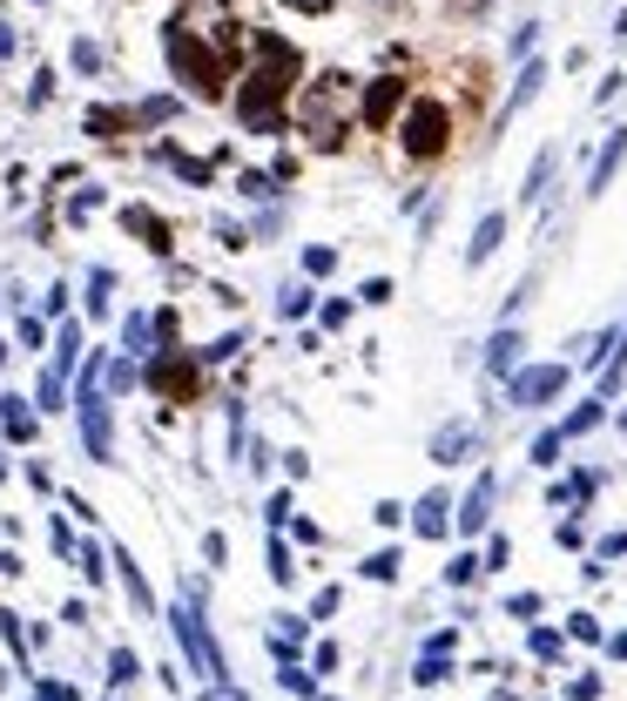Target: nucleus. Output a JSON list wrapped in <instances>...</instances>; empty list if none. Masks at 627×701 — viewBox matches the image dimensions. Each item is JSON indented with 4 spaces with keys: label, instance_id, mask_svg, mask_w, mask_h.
Wrapping results in <instances>:
<instances>
[{
    "label": "nucleus",
    "instance_id": "obj_1",
    "mask_svg": "<svg viewBox=\"0 0 627 701\" xmlns=\"http://www.w3.org/2000/svg\"><path fill=\"white\" fill-rule=\"evenodd\" d=\"M304 82V55L284 41V34H250V68H244V88H237V122L250 135H284L291 122V95Z\"/></svg>",
    "mask_w": 627,
    "mask_h": 701
},
{
    "label": "nucleus",
    "instance_id": "obj_2",
    "mask_svg": "<svg viewBox=\"0 0 627 701\" xmlns=\"http://www.w3.org/2000/svg\"><path fill=\"white\" fill-rule=\"evenodd\" d=\"M391 135H399V155L412 169H439L446 155L459 148V108L446 95H412Z\"/></svg>",
    "mask_w": 627,
    "mask_h": 701
},
{
    "label": "nucleus",
    "instance_id": "obj_3",
    "mask_svg": "<svg viewBox=\"0 0 627 701\" xmlns=\"http://www.w3.org/2000/svg\"><path fill=\"white\" fill-rule=\"evenodd\" d=\"M163 48H169V68H176V82H182L189 95H203V102H223V95H229V48L210 41L196 21H169Z\"/></svg>",
    "mask_w": 627,
    "mask_h": 701
},
{
    "label": "nucleus",
    "instance_id": "obj_4",
    "mask_svg": "<svg viewBox=\"0 0 627 701\" xmlns=\"http://www.w3.org/2000/svg\"><path fill=\"white\" fill-rule=\"evenodd\" d=\"M344 102H358V82H344V74H324V82H310L304 95H297V122H304V135L318 142V148H338L344 142Z\"/></svg>",
    "mask_w": 627,
    "mask_h": 701
},
{
    "label": "nucleus",
    "instance_id": "obj_5",
    "mask_svg": "<svg viewBox=\"0 0 627 701\" xmlns=\"http://www.w3.org/2000/svg\"><path fill=\"white\" fill-rule=\"evenodd\" d=\"M567 384H573V365H520L513 378H506V405H513V412H540V405H554Z\"/></svg>",
    "mask_w": 627,
    "mask_h": 701
},
{
    "label": "nucleus",
    "instance_id": "obj_6",
    "mask_svg": "<svg viewBox=\"0 0 627 701\" xmlns=\"http://www.w3.org/2000/svg\"><path fill=\"white\" fill-rule=\"evenodd\" d=\"M405 102H412V82H405V74H378V82H365V95H358V129H371V135L399 129Z\"/></svg>",
    "mask_w": 627,
    "mask_h": 701
},
{
    "label": "nucleus",
    "instance_id": "obj_7",
    "mask_svg": "<svg viewBox=\"0 0 627 701\" xmlns=\"http://www.w3.org/2000/svg\"><path fill=\"white\" fill-rule=\"evenodd\" d=\"M95 371H102V358H88V371H82V399H74V412H82V445H88V459H108V452H115V432H108V399L95 392Z\"/></svg>",
    "mask_w": 627,
    "mask_h": 701
},
{
    "label": "nucleus",
    "instance_id": "obj_8",
    "mask_svg": "<svg viewBox=\"0 0 627 701\" xmlns=\"http://www.w3.org/2000/svg\"><path fill=\"white\" fill-rule=\"evenodd\" d=\"M493 499H499V479H493V473H480V479H473V492H465V499L452 506V533H465V539H473V533H486V520H493Z\"/></svg>",
    "mask_w": 627,
    "mask_h": 701
},
{
    "label": "nucleus",
    "instance_id": "obj_9",
    "mask_svg": "<svg viewBox=\"0 0 627 701\" xmlns=\"http://www.w3.org/2000/svg\"><path fill=\"white\" fill-rule=\"evenodd\" d=\"M480 452V425H465V418H446L439 432H433V465H465Z\"/></svg>",
    "mask_w": 627,
    "mask_h": 701
},
{
    "label": "nucleus",
    "instance_id": "obj_10",
    "mask_svg": "<svg viewBox=\"0 0 627 701\" xmlns=\"http://www.w3.org/2000/svg\"><path fill=\"white\" fill-rule=\"evenodd\" d=\"M620 163H627V122L607 129V142H601V155H594V169H587V197H607L614 176H620Z\"/></svg>",
    "mask_w": 627,
    "mask_h": 701
},
{
    "label": "nucleus",
    "instance_id": "obj_11",
    "mask_svg": "<svg viewBox=\"0 0 627 701\" xmlns=\"http://www.w3.org/2000/svg\"><path fill=\"white\" fill-rule=\"evenodd\" d=\"M499 243H506V210H486V216L473 223V243H465V270L493 263V257H499Z\"/></svg>",
    "mask_w": 627,
    "mask_h": 701
},
{
    "label": "nucleus",
    "instance_id": "obj_12",
    "mask_svg": "<svg viewBox=\"0 0 627 701\" xmlns=\"http://www.w3.org/2000/svg\"><path fill=\"white\" fill-rule=\"evenodd\" d=\"M520 350H527V337H520L513 324H499V331L486 337V358H480V365H486L493 378H513V371H520Z\"/></svg>",
    "mask_w": 627,
    "mask_h": 701
},
{
    "label": "nucleus",
    "instance_id": "obj_13",
    "mask_svg": "<svg viewBox=\"0 0 627 701\" xmlns=\"http://www.w3.org/2000/svg\"><path fill=\"white\" fill-rule=\"evenodd\" d=\"M412 533H418V539H446V533H452V499H446V492H425L418 513H412Z\"/></svg>",
    "mask_w": 627,
    "mask_h": 701
},
{
    "label": "nucleus",
    "instance_id": "obj_14",
    "mask_svg": "<svg viewBox=\"0 0 627 701\" xmlns=\"http://www.w3.org/2000/svg\"><path fill=\"white\" fill-rule=\"evenodd\" d=\"M149 384H155V392H169V399H189V392H196V365H189V358H155V365H149Z\"/></svg>",
    "mask_w": 627,
    "mask_h": 701
},
{
    "label": "nucleus",
    "instance_id": "obj_15",
    "mask_svg": "<svg viewBox=\"0 0 627 701\" xmlns=\"http://www.w3.org/2000/svg\"><path fill=\"white\" fill-rule=\"evenodd\" d=\"M601 425H607V399L594 392L587 405H573V412L560 418V432H567V439H587V432H601Z\"/></svg>",
    "mask_w": 627,
    "mask_h": 701
},
{
    "label": "nucleus",
    "instance_id": "obj_16",
    "mask_svg": "<svg viewBox=\"0 0 627 701\" xmlns=\"http://www.w3.org/2000/svg\"><path fill=\"white\" fill-rule=\"evenodd\" d=\"M540 82H546V61H527V68H520V82H513V95H506V108H499V122H506V115H520V108L540 95Z\"/></svg>",
    "mask_w": 627,
    "mask_h": 701
},
{
    "label": "nucleus",
    "instance_id": "obj_17",
    "mask_svg": "<svg viewBox=\"0 0 627 701\" xmlns=\"http://www.w3.org/2000/svg\"><path fill=\"white\" fill-rule=\"evenodd\" d=\"M554 169H560V148H540V155H533V169H527L520 203H540V197H546V182H554Z\"/></svg>",
    "mask_w": 627,
    "mask_h": 701
},
{
    "label": "nucleus",
    "instance_id": "obj_18",
    "mask_svg": "<svg viewBox=\"0 0 627 701\" xmlns=\"http://www.w3.org/2000/svg\"><path fill=\"white\" fill-rule=\"evenodd\" d=\"M594 492H601V473H573V479H560L546 499H554V506H567V499H573V506H587Z\"/></svg>",
    "mask_w": 627,
    "mask_h": 701
},
{
    "label": "nucleus",
    "instance_id": "obj_19",
    "mask_svg": "<svg viewBox=\"0 0 627 701\" xmlns=\"http://www.w3.org/2000/svg\"><path fill=\"white\" fill-rule=\"evenodd\" d=\"M567 445H573V439L560 432V425H546V432L527 445V459H533V465H560V452H567Z\"/></svg>",
    "mask_w": 627,
    "mask_h": 701
},
{
    "label": "nucleus",
    "instance_id": "obj_20",
    "mask_svg": "<svg viewBox=\"0 0 627 701\" xmlns=\"http://www.w3.org/2000/svg\"><path fill=\"white\" fill-rule=\"evenodd\" d=\"M122 223L135 229V237H149V250H169V223H163V216H149V210H129Z\"/></svg>",
    "mask_w": 627,
    "mask_h": 701
},
{
    "label": "nucleus",
    "instance_id": "obj_21",
    "mask_svg": "<svg viewBox=\"0 0 627 701\" xmlns=\"http://www.w3.org/2000/svg\"><path fill=\"white\" fill-rule=\"evenodd\" d=\"M277 310H284V318H310V310H318V290H310V284H284Z\"/></svg>",
    "mask_w": 627,
    "mask_h": 701
},
{
    "label": "nucleus",
    "instance_id": "obj_22",
    "mask_svg": "<svg viewBox=\"0 0 627 701\" xmlns=\"http://www.w3.org/2000/svg\"><path fill=\"white\" fill-rule=\"evenodd\" d=\"M129 122H135L129 108H88V129H95V135H108V142H115V129H129Z\"/></svg>",
    "mask_w": 627,
    "mask_h": 701
},
{
    "label": "nucleus",
    "instance_id": "obj_23",
    "mask_svg": "<svg viewBox=\"0 0 627 701\" xmlns=\"http://www.w3.org/2000/svg\"><path fill=\"white\" fill-rule=\"evenodd\" d=\"M331 270H338V250H331V243H310V250H304V277H331Z\"/></svg>",
    "mask_w": 627,
    "mask_h": 701
},
{
    "label": "nucleus",
    "instance_id": "obj_24",
    "mask_svg": "<svg viewBox=\"0 0 627 701\" xmlns=\"http://www.w3.org/2000/svg\"><path fill=\"white\" fill-rule=\"evenodd\" d=\"M358 573H365V580H391V573H399V554H391V547H385V554H371V560H365Z\"/></svg>",
    "mask_w": 627,
    "mask_h": 701
},
{
    "label": "nucleus",
    "instance_id": "obj_25",
    "mask_svg": "<svg viewBox=\"0 0 627 701\" xmlns=\"http://www.w3.org/2000/svg\"><path fill=\"white\" fill-rule=\"evenodd\" d=\"M237 189L263 203V197H277V176H257V169H244V182H237Z\"/></svg>",
    "mask_w": 627,
    "mask_h": 701
},
{
    "label": "nucleus",
    "instance_id": "obj_26",
    "mask_svg": "<svg viewBox=\"0 0 627 701\" xmlns=\"http://www.w3.org/2000/svg\"><path fill=\"white\" fill-rule=\"evenodd\" d=\"M149 337H155V324H149V318H129V324H122V344H129V350H142Z\"/></svg>",
    "mask_w": 627,
    "mask_h": 701
},
{
    "label": "nucleus",
    "instance_id": "obj_27",
    "mask_svg": "<svg viewBox=\"0 0 627 701\" xmlns=\"http://www.w3.org/2000/svg\"><path fill=\"white\" fill-rule=\"evenodd\" d=\"M446 675H452V668H446V661H439V654H433V661H418V675H412V681H425V688H439V681H446Z\"/></svg>",
    "mask_w": 627,
    "mask_h": 701
},
{
    "label": "nucleus",
    "instance_id": "obj_28",
    "mask_svg": "<svg viewBox=\"0 0 627 701\" xmlns=\"http://www.w3.org/2000/svg\"><path fill=\"white\" fill-rule=\"evenodd\" d=\"M473 573H480V560H473V554H459V560L446 567V580H452V587H465V580H473Z\"/></svg>",
    "mask_w": 627,
    "mask_h": 701
},
{
    "label": "nucleus",
    "instance_id": "obj_29",
    "mask_svg": "<svg viewBox=\"0 0 627 701\" xmlns=\"http://www.w3.org/2000/svg\"><path fill=\"white\" fill-rule=\"evenodd\" d=\"M74 68L95 74V68H102V48H95V41H74Z\"/></svg>",
    "mask_w": 627,
    "mask_h": 701
},
{
    "label": "nucleus",
    "instance_id": "obj_30",
    "mask_svg": "<svg viewBox=\"0 0 627 701\" xmlns=\"http://www.w3.org/2000/svg\"><path fill=\"white\" fill-rule=\"evenodd\" d=\"M554 539H560V547H587V526H580V520H560Z\"/></svg>",
    "mask_w": 627,
    "mask_h": 701
},
{
    "label": "nucleus",
    "instance_id": "obj_31",
    "mask_svg": "<svg viewBox=\"0 0 627 701\" xmlns=\"http://www.w3.org/2000/svg\"><path fill=\"white\" fill-rule=\"evenodd\" d=\"M338 324H351V304H344V297L324 304V331H338Z\"/></svg>",
    "mask_w": 627,
    "mask_h": 701
},
{
    "label": "nucleus",
    "instance_id": "obj_32",
    "mask_svg": "<svg viewBox=\"0 0 627 701\" xmlns=\"http://www.w3.org/2000/svg\"><path fill=\"white\" fill-rule=\"evenodd\" d=\"M506 614H513V620H527V614H540V594H513V601H506Z\"/></svg>",
    "mask_w": 627,
    "mask_h": 701
},
{
    "label": "nucleus",
    "instance_id": "obj_33",
    "mask_svg": "<svg viewBox=\"0 0 627 701\" xmlns=\"http://www.w3.org/2000/svg\"><path fill=\"white\" fill-rule=\"evenodd\" d=\"M358 297H365V304H391V277H371V284H365Z\"/></svg>",
    "mask_w": 627,
    "mask_h": 701
},
{
    "label": "nucleus",
    "instance_id": "obj_34",
    "mask_svg": "<svg viewBox=\"0 0 627 701\" xmlns=\"http://www.w3.org/2000/svg\"><path fill=\"white\" fill-rule=\"evenodd\" d=\"M620 554H627V533H607L601 539V560H620Z\"/></svg>",
    "mask_w": 627,
    "mask_h": 701
},
{
    "label": "nucleus",
    "instance_id": "obj_35",
    "mask_svg": "<svg viewBox=\"0 0 627 701\" xmlns=\"http://www.w3.org/2000/svg\"><path fill=\"white\" fill-rule=\"evenodd\" d=\"M297 8H304V14H324V8H331V0H297Z\"/></svg>",
    "mask_w": 627,
    "mask_h": 701
},
{
    "label": "nucleus",
    "instance_id": "obj_36",
    "mask_svg": "<svg viewBox=\"0 0 627 701\" xmlns=\"http://www.w3.org/2000/svg\"><path fill=\"white\" fill-rule=\"evenodd\" d=\"M614 34H620V41H627V8H620V14H614Z\"/></svg>",
    "mask_w": 627,
    "mask_h": 701
},
{
    "label": "nucleus",
    "instance_id": "obj_37",
    "mask_svg": "<svg viewBox=\"0 0 627 701\" xmlns=\"http://www.w3.org/2000/svg\"><path fill=\"white\" fill-rule=\"evenodd\" d=\"M607 647H614V654H620V661H627V634H614V641H607Z\"/></svg>",
    "mask_w": 627,
    "mask_h": 701
}]
</instances>
